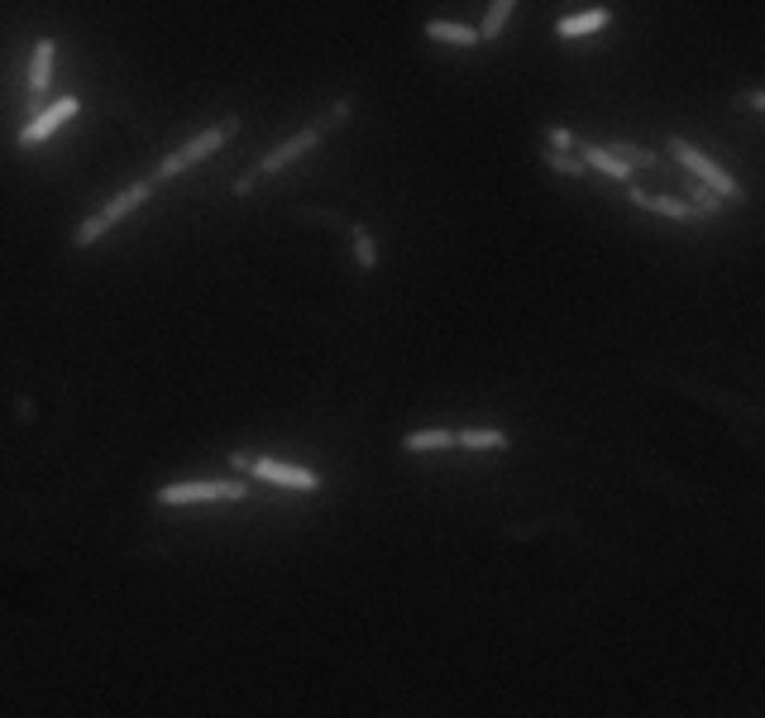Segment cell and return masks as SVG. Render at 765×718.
I'll return each instance as SVG.
<instances>
[{
    "instance_id": "obj_1",
    "label": "cell",
    "mask_w": 765,
    "mask_h": 718,
    "mask_svg": "<svg viewBox=\"0 0 765 718\" xmlns=\"http://www.w3.org/2000/svg\"><path fill=\"white\" fill-rule=\"evenodd\" d=\"M230 470L244 474L249 484H273V488H287V494H321V488H326V474H321V470L297 465V460H273V455L235 450L230 455Z\"/></svg>"
},
{
    "instance_id": "obj_2",
    "label": "cell",
    "mask_w": 765,
    "mask_h": 718,
    "mask_svg": "<svg viewBox=\"0 0 765 718\" xmlns=\"http://www.w3.org/2000/svg\"><path fill=\"white\" fill-rule=\"evenodd\" d=\"M321 144H326V129L316 125V120H311V125H302L297 129V135H287L283 144H273L268 153H263V159L249 168V173H239L235 177V187H230V197H249V191H254L263 177H273V173H283V168H292L297 159H306L311 149H321Z\"/></svg>"
},
{
    "instance_id": "obj_3",
    "label": "cell",
    "mask_w": 765,
    "mask_h": 718,
    "mask_svg": "<svg viewBox=\"0 0 765 718\" xmlns=\"http://www.w3.org/2000/svg\"><path fill=\"white\" fill-rule=\"evenodd\" d=\"M153 191H159V183H153V177H143V183H129L125 191H115L111 201H105L101 211H91L87 221L77 225V231H72V249H91V245H101V235H111L120 221H129V215H135L143 201L153 197Z\"/></svg>"
},
{
    "instance_id": "obj_4",
    "label": "cell",
    "mask_w": 765,
    "mask_h": 718,
    "mask_svg": "<svg viewBox=\"0 0 765 718\" xmlns=\"http://www.w3.org/2000/svg\"><path fill=\"white\" fill-rule=\"evenodd\" d=\"M235 135H239V115H225L221 125H211V129H201V135H191V139L183 144V149L167 153V159H163L159 168H153V183H159V187H163V183H177V177L191 173L197 163H206L211 153H221Z\"/></svg>"
},
{
    "instance_id": "obj_5",
    "label": "cell",
    "mask_w": 765,
    "mask_h": 718,
    "mask_svg": "<svg viewBox=\"0 0 765 718\" xmlns=\"http://www.w3.org/2000/svg\"><path fill=\"white\" fill-rule=\"evenodd\" d=\"M254 494V484H249L244 474L235 479H177V484H163L153 503L159 508H191V503H244Z\"/></svg>"
},
{
    "instance_id": "obj_6",
    "label": "cell",
    "mask_w": 765,
    "mask_h": 718,
    "mask_svg": "<svg viewBox=\"0 0 765 718\" xmlns=\"http://www.w3.org/2000/svg\"><path fill=\"white\" fill-rule=\"evenodd\" d=\"M669 153H675V159L685 163L689 173L699 177V183L708 187V191H717V197H723V201H732V207H741V201H747V191H741V183H737V177L727 173L723 163H713V159H708V153H703V149H693L689 139L669 135Z\"/></svg>"
},
{
    "instance_id": "obj_7",
    "label": "cell",
    "mask_w": 765,
    "mask_h": 718,
    "mask_svg": "<svg viewBox=\"0 0 765 718\" xmlns=\"http://www.w3.org/2000/svg\"><path fill=\"white\" fill-rule=\"evenodd\" d=\"M81 115V101L77 96H58V101H48L34 120H24V129H20V149H39V144H48L58 135V129L67 125V120H77Z\"/></svg>"
},
{
    "instance_id": "obj_8",
    "label": "cell",
    "mask_w": 765,
    "mask_h": 718,
    "mask_svg": "<svg viewBox=\"0 0 765 718\" xmlns=\"http://www.w3.org/2000/svg\"><path fill=\"white\" fill-rule=\"evenodd\" d=\"M613 24V10L593 5V10H574V15L555 20V39H589V34H603Z\"/></svg>"
},
{
    "instance_id": "obj_9",
    "label": "cell",
    "mask_w": 765,
    "mask_h": 718,
    "mask_svg": "<svg viewBox=\"0 0 765 718\" xmlns=\"http://www.w3.org/2000/svg\"><path fill=\"white\" fill-rule=\"evenodd\" d=\"M627 201H631V207H641V211L669 215V221H699V211H693L685 197H665V191H641V187H627Z\"/></svg>"
},
{
    "instance_id": "obj_10",
    "label": "cell",
    "mask_w": 765,
    "mask_h": 718,
    "mask_svg": "<svg viewBox=\"0 0 765 718\" xmlns=\"http://www.w3.org/2000/svg\"><path fill=\"white\" fill-rule=\"evenodd\" d=\"M512 446V436L502 426H464L454 431V450H474V455H502Z\"/></svg>"
},
{
    "instance_id": "obj_11",
    "label": "cell",
    "mask_w": 765,
    "mask_h": 718,
    "mask_svg": "<svg viewBox=\"0 0 765 718\" xmlns=\"http://www.w3.org/2000/svg\"><path fill=\"white\" fill-rule=\"evenodd\" d=\"M53 67H58V44L53 39H39L29 53V96L39 101V96H48V87H53Z\"/></svg>"
},
{
    "instance_id": "obj_12",
    "label": "cell",
    "mask_w": 765,
    "mask_h": 718,
    "mask_svg": "<svg viewBox=\"0 0 765 718\" xmlns=\"http://www.w3.org/2000/svg\"><path fill=\"white\" fill-rule=\"evenodd\" d=\"M584 159V168H593V173H603V177H613V183H631V168L617 159L607 144H584L579 139V149H574Z\"/></svg>"
},
{
    "instance_id": "obj_13",
    "label": "cell",
    "mask_w": 765,
    "mask_h": 718,
    "mask_svg": "<svg viewBox=\"0 0 765 718\" xmlns=\"http://www.w3.org/2000/svg\"><path fill=\"white\" fill-rule=\"evenodd\" d=\"M422 34L430 44H450V48H478V44H484L474 24H460V20H426Z\"/></svg>"
},
{
    "instance_id": "obj_14",
    "label": "cell",
    "mask_w": 765,
    "mask_h": 718,
    "mask_svg": "<svg viewBox=\"0 0 765 718\" xmlns=\"http://www.w3.org/2000/svg\"><path fill=\"white\" fill-rule=\"evenodd\" d=\"M402 450H406V455H440V450H454V431H450V426L406 431V436H402Z\"/></svg>"
},
{
    "instance_id": "obj_15",
    "label": "cell",
    "mask_w": 765,
    "mask_h": 718,
    "mask_svg": "<svg viewBox=\"0 0 765 718\" xmlns=\"http://www.w3.org/2000/svg\"><path fill=\"white\" fill-rule=\"evenodd\" d=\"M517 15V0H488V15H484V24H478V39L484 44H493L502 29H507V20Z\"/></svg>"
},
{
    "instance_id": "obj_16",
    "label": "cell",
    "mask_w": 765,
    "mask_h": 718,
    "mask_svg": "<svg viewBox=\"0 0 765 718\" xmlns=\"http://www.w3.org/2000/svg\"><path fill=\"white\" fill-rule=\"evenodd\" d=\"M350 245H354V263L364 273H374L378 269V239H374V231L368 225H350Z\"/></svg>"
},
{
    "instance_id": "obj_17",
    "label": "cell",
    "mask_w": 765,
    "mask_h": 718,
    "mask_svg": "<svg viewBox=\"0 0 765 718\" xmlns=\"http://www.w3.org/2000/svg\"><path fill=\"white\" fill-rule=\"evenodd\" d=\"M350 120H354V96H340V101H330L326 111H321L316 125L326 129V135H335V129H344V125H350Z\"/></svg>"
},
{
    "instance_id": "obj_18",
    "label": "cell",
    "mask_w": 765,
    "mask_h": 718,
    "mask_svg": "<svg viewBox=\"0 0 765 718\" xmlns=\"http://www.w3.org/2000/svg\"><path fill=\"white\" fill-rule=\"evenodd\" d=\"M541 159H545V168H550V173H560V177H579V173H584V159H579V153H560V149H545Z\"/></svg>"
},
{
    "instance_id": "obj_19",
    "label": "cell",
    "mask_w": 765,
    "mask_h": 718,
    "mask_svg": "<svg viewBox=\"0 0 765 718\" xmlns=\"http://www.w3.org/2000/svg\"><path fill=\"white\" fill-rule=\"evenodd\" d=\"M607 149H613L627 168H651V163H655V153H651V149H637V144H622V139H617V144H607Z\"/></svg>"
},
{
    "instance_id": "obj_20",
    "label": "cell",
    "mask_w": 765,
    "mask_h": 718,
    "mask_svg": "<svg viewBox=\"0 0 765 718\" xmlns=\"http://www.w3.org/2000/svg\"><path fill=\"white\" fill-rule=\"evenodd\" d=\"M685 201H689V207L699 211V215H713L717 207H723V197H717V191H708L703 183H699V187H689V197H685Z\"/></svg>"
},
{
    "instance_id": "obj_21",
    "label": "cell",
    "mask_w": 765,
    "mask_h": 718,
    "mask_svg": "<svg viewBox=\"0 0 765 718\" xmlns=\"http://www.w3.org/2000/svg\"><path fill=\"white\" fill-rule=\"evenodd\" d=\"M545 149L574 153V149H579V139H574V129H565V125H550V129H545Z\"/></svg>"
},
{
    "instance_id": "obj_22",
    "label": "cell",
    "mask_w": 765,
    "mask_h": 718,
    "mask_svg": "<svg viewBox=\"0 0 765 718\" xmlns=\"http://www.w3.org/2000/svg\"><path fill=\"white\" fill-rule=\"evenodd\" d=\"M741 106H747V111H756V115H765V91H741Z\"/></svg>"
}]
</instances>
